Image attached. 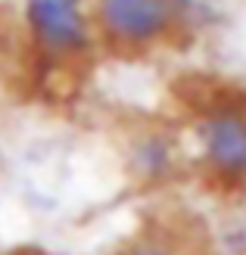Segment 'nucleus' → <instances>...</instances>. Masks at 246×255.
<instances>
[{"label": "nucleus", "mask_w": 246, "mask_h": 255, "mask_svg": "<svg viewBox=\"0 0 246 255\" xmlns=\"http://www.w3.org/2000/svg\"><path fill=\"white\" fill-rule=\"evenodd\" d=\"M184 16V0H94V19L112 44L150 47Z\"/></svg>", "instance_id": "obj_1"}, {"label": "nucleus", "mask_w": 246, "mask_h": 255, "mask_svg": "<svg viewBox=\"0 0 246 255\" xmlns=\"http://www.w3.org/2000/svg\"><path fill=\"white\" fill-rule=\"evenodd\" d=\"M25 22L47 56H78L90 44L84 0H25Z\"/></svg>", "instance_id": "obj_2"}, {"label": "nucleus", "mask_w": 246, "mask_h": 255, "mask_svg": "<svg viewBox=\"0 0 246 255\" xmlns=\"http://www.w3.org/2000/svg\"><path fill=\"white\" fill-rule=\"evenodd\" d=\"M203 152L218 171L246 174V112L240 106H218L200 128Z\"/></svg>", "instance_id": "obj_3"}, {"label": "nucleus", "mask_w": 246, "mask_h": 255, "mask_svg": "<svg viewBox=\"0 0 246 255\" xmlns=\"http://www.w3.org/2000/svg\"><path fill=\"white\" fill-rule=\"evenodd\" d=\"M131 255H168V252L159 249V246H140V249H134Z\"/></svg>", "instance_id": "obj_4"}]
</instances>
